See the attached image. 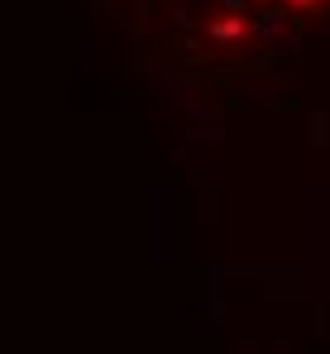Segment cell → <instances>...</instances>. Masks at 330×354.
<instances>
[{
  "label": "cell",
  "mask_w": 330,
  "mask_h": 354,
  "mask_svg": "<svg viewBox=\"0 0 330 354\" xmlns=\"http://www.w3.org/2000/svg\"><path fill=\"white\" fill-rule=\"evenodd\" d=\"M282 5H292V10H311V5H321V0H282Z\"/></svg>",
  "instance_id": "obj_1"
}]
</instances>
